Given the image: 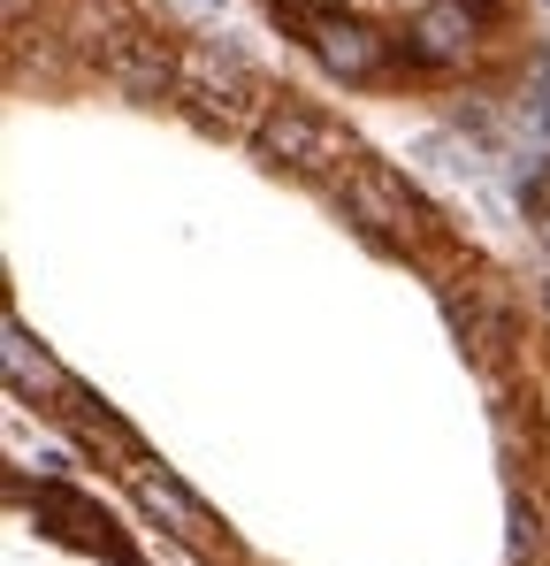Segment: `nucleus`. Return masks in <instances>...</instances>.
<instances>
[{
	"label": "nucleus",
	"mask_w": 550,
	"mask_h": 566,
	"mask_svg": "<svg viewBox=\"0 0 550 566\" xmlns=\"http://www.w3.org/2000/svg\"><path fill=\"white\" fill-rule=\"evenodd\" d=\"M306 46L321 54V70L329 77H345V85H367L374 70H382V39L360 31L352 15H329V8H314L306 15Z\"/></svg>",
	"instance_id": "4"
},
{
	"label": "nucleus",
	"mask_w": 550,
	"mask_h": 566,
	"mask_svg": "<svg viewBox=\"0 0 550 566\" xmlns=\"http://www.w3.org/2000/svg\"><path fill=\"white\" fill-rule=\"evenodd\" d=\"M405 54L429 62V70H452L474 54V8L466 0H429L413 23H405Z\"/></svg>",
	"instance_id": "6"
},
{
	"label": "nucleus",
	"mask_w": 550,
	"mask_h": 566,
	"mask_svg": "<svg viewBox=\"0 0 550 566\" xmlns=\"http://www.w3.org/2000/svg\"><path fill=\"white\" fill-rule=\"evenodd\" d=\"M253 138H261V154H268V161L298 169V177H345V169H352V138H345L329 115L290 107V99H275Z\"/></svg>",
	"instance_id": "1"
},
{
	"label": "nucleus",
	"mask_w": 550,
	"mask_h": 566,
	"mask_svg": "<svg viewBox=\"0 0 550 566\" xmlns=\"http://www.w3.org/2000/svg\"><path fill=\"white\" fill-rule=\"evenodd\" d=\"M107 77L123 85L130 99H161L183 85V62L161 54V39H138V31H115L107 39Z\"/></svg>",
	"instance_id": "5"
},
{
	"label": "nucleus",
	"mask_w": 550,
	"mask_h": 566,
	"mask_svg": "<svg viewBox=\"0 0 550 566\" xmlns=\"http://www.w3.org/2000/svg\"><path fill=\"white\" fill-rule=\"evenodd\" d=\"M0 360H8V382H15L23 398H70V390H77V382H70L46 353H39V345H31V337H23V322H8V329H0Z\"/></svg>",
	"instance_id": "8"
},
{
	"label": "nucleus",
	"mask_w": 550,
	"mask_h": 566,
	"mask_svg": "<svg viewBox=\"0 0 550 566\" xmlns=\"http://www.w3.org/2000/svg\"><path fill=\"white\" fill-rule=\"evenodd\" d=\"M337 199H345V214L360 222L367 238H382V245H405V230L421 222L413 191L398 185V177H382L374 161H352V169L337 177Z\"/></svg>",
	"instance_id": "3"
},
{
	"label": "nucleus",
	"mask_w": 550,
	"mask_h": 566,
	"mask_svg": "<svg viewBox=\"0 0 550 566\" xmlns=\"http://www.w3.org/2000/svg\"><path fill=\"white\" fill-rule=\"evenodd\" d=\"M183 93L199 99V115H207V123H214V115H222V123L253 115V130H261V115L275 107L268 85H261V77H253L222 39H207V46H191V54H183Z\"/></svg>",
	"instance_id": "2"
},
{
	"label": "nucleus",
	"mask_w": 550,
	"mask_h": 566,
	"mask_svg": "<svg viewBox=\"0 0 550 566\" xmlns=\"http://www.w3.org/2000/svg\"><path fill=\"white\" fill-rule=\"evenodd\" d=\"M543 238H550V207H543Z\"/></svg>",
	"instance_id": "11"
},
{
	"label": "nucleus",
	"mask_w": 550,
	"mask_h": 566,
	"mask_svg": "<svg viewBox=\"0 0 550 566\" xmlns=\"http://www.w3.org/2000/svg\"><path fill=\"white\" fill-rule=\"evenodd\" d=\"M191 8H199V15H207V23H222V0H191Z\"/></svg>",
	"instance_id": "10"
},
{
	"label": "nucleus",
	"mask_w": 550,
	"mask_h": 566,
	"mask_svg": "<svg viewBox=\"0 0 550 566\" xmlns=\"http://www.w3.org/2000/svg\"><path fill=\"white\" fill-rule=\"evenodd\" d=\"M528 99H536V115H543V130H550V70L536 77V93H528Z\"/></svg>",
	"instance_id": "9"
},
{
	"label": "nucleus",
	"mask_w": 550,
	"mask_h": 566,
	"mask_svg": "<svg viewBox=\"0 0 550 566\" xmlns=\"http://www.w3.org/2000/svg\"><path fill=\"white\" fill-rule=\"evenodd\" d=\"M130 474H138V505H146V513H154V521H161L169 536H183V544H207V536H214V521H207V505H199V497L183 490L177 474L146 468V460H138Z\"/></svg>",
	"instance_id": "7"
}]
</instances>
